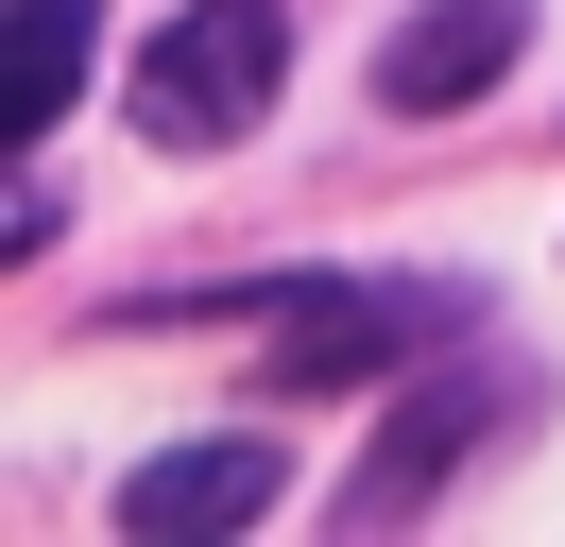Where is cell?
I'll list each match as a JSON object with an SVG mask.
<instances>
[{"mask_svg":"<svg viewBox=\"0 0 565 547\" xmlns=\"http://www.w3.org/2000/svg\"><path fill=\"white\" fill-rule=\"evenodd\" d=\"M275 496H291V444L223 428V444H154V462L120 479V530H257Z\"/></svg>","mask_w":565,"mask_h":547,"instance_id":"obj_5","label":"cell"},{"mask_svg":"<svg viewBox=\"0 0 565 547\" xmlns=\"http://www.w3.org/2000/svg\"><path fill=\"white\" fill-rule=\"evenodd\" d=\"M514 394H531L514 360H497V376H462V394H394V444H377V462L343 479V530H394V513H428V496L462 479V444H480V428H497Z\"/></svg>","mask_w":565,"mask_h":547,"instance_id":"obj_4","label":"cell"},{"mask_svg":"<svg viewBox=\"0 0 565 547\" xmlns=\"http://www.w3.org/2000/svg\"><path fill=\"white\" fill-rule=\"evenodd\" d=\"M291 86V0H189V18H154V52L120 68V120L154 137V154H223V137H257Z\"/></svg>","mask_w":565,"mask_h":547,"instance_id":"obj_2","label":"cell"},{"mask_svg":"<svg viewBox=\"0 0 565 547\" xmlns=\"http://www.w3.org/2000/svg\"><path fill=\"white\" fill-rule=\"evenodd\" d=\"M86 18H104V0H18V34H0V120H18V137L70 120V86H86Z\"/></svg>","mask_w":565,"mask_h":547,"instance_id":"obj_6","label":"cell"},{"mask_svg":"<svg viewBox=\"0 0 565 547\" xmlns=\"http://www.w3.org/2000/svg\"><path fill=\"white\" fill-rule=\"evenodd\" d=\"M223 291L275 308V342H257L275 394H343V376L446 360V342L480 325V274H223Z\"/></svg>","mask_w":565,"mask_h":547,"instance_id":"obj_1","label":"cell"},{"mask_svg":"<svg viewBox=\"0 0 565 547\" xmlns=\"http://www.w3.org/2000/svg\"><path fill=\"white\" fill-rule=\"evenodd\" d=\"M514 52H531V0H412L377 34V103L394 120H462L480 86H514Z\"/></svg>","mask_w":565,"mask_h":547,"instance_id":"obj_3","label":"cell"}]
</instances>
